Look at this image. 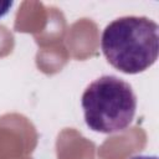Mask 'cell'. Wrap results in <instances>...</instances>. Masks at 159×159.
I'll return each instance as SVG.
<instances>
[{
  "label": "cell",
  "mask_w": 159,
  "mask_h": 159,
  "mask_svg": "<svg viewBox=\"0 0 159 159\" xmlns=\"http://www.w3.org/2000/svg\"><path fill=\"white\" fill-rule=\"evenodd\" d=\"M108 63L125 75L152 67L159 55V26L147 16H122L111 21L101 36Z\"/></svg>",
  "instance_id": "obj_1"
},
{
  "label": "cell",
  "mask_w": 159,
  "mask_h": 159,
  "mask_svg": "<svg viewBox=\"0 0 159 159\" xmlns=\"http://www.w3.org/2000/svg\"><path fill=\"white\" fill-rule=\"evenodd\" d=\"M12 6H14V1H0V19L4 17L6 14H9Z\"/></svg>",
  "instance_id": "obj_3"
},
{
  "label": "cell",
  "mask_w": 159,
  "mask_h": 159,
  "mask_svg": "<svg viewBox=\"0 0 159 159\" xmlns=\"http://www.w3.org/2000/svg\"><path fill=\"white\" fill-rule=\"evenodd\" d=\"M130 159H158L157 155H135L132 157Z\"/></svg>",
  "instance_id": "obj_4"
},
{
  "label": "cell",
  "mask_w": 159,
  "mask_h": 159,
  "mask_svg": "<svg viewBox=\"0 0 159 159\" xmlns=\"http://www.w3.org/2000/svg\"><path fill=\"white\" fill-rule=\"evenodd\" d=\"M81 106L86 125L91 130L112 134L132 124L137 112V96L128 82L104 75L86 87Z\"/></svg>",
  "instance_id": "obj_2"
}]
</instances>
